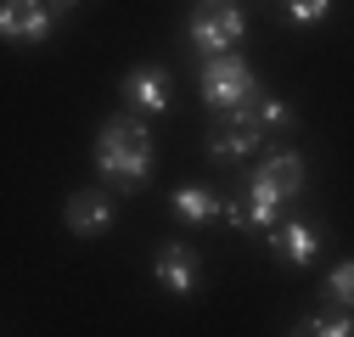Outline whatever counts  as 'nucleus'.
I'll list each match as a JSON object with an SVG mask.
<instances>
[{
  "instance_id": "nucleus-1",
  "label": "nucleus",
  "mask_w": 354,
  "mask_h": 337,
  "mask_svg": "<svg viewBox=\"0 0 354 337\" xmlns=\"http://www.w3.org/2000/svg\"><path fill=\"white\" fill-rule=\"evenodd\" d=\"M304 186V157L298 152H276L270 163H259L248 175V202H231L219 208V220L231 225H248V231H270L281 220V202H292Z\"/></svg>"
},
{
  "instance_id": "nucleus-2",
  "label": "nucleus",
  "mask_w": 354,
  "mask_h": 337,
  "mask_svg": "<svg viewBox=\"0 0 354 337\" xmlns=\"http://www.w3.org/2000/svg\"><path fill=\"white\" fill-rule=\"evenodd\" d=\"M96 168H102V180L129 191V186H141L152 175V135H147V124L136 113H113L102 124V135H96Z\"/></svg>"
},
{
  "instance_id": "nucleus-3",
  "label": "nucleus",
  "mask_w": 354,
  "mask_h": 337,
  "mask_svg": "<svg viewBox=\"0 0 354 337\" xmlns=\"http://www.w3.org/2000/svg\"><path fill=\"white\" fill-rule=\"evenodd\" d=\"M242 34H248V17L242 6H231V0H197V12H192V51L203 57H219V51H236L242 46Z\"/></svg>"
},
{
  "instance_id": "nucleus-4",
  "label": "nucleus",
  "mask_w": 354,
  "mask_h": 337,
  "mask_svg": "<svg viewBox=\"0 0 354 337\" xmlns=\"http://www.w3.org/2000/svg\"><path fill=\"white\" fill-rule=\"evenodd\" d=\"M203 102L214 107V113H225V107H236V102H248L259 84H253V73L231 57V51H219V57H203Z\"/></svg>"
},
{
  "instance_id": "nucleus-5",
  "label": "nucleus",
  "mask_w": 354,
  "mask_h": 337,
  "mask_svg": "<svg viewBox=\"0 0 354 337\" xmlns=\"http://www.w3.org/2000/svg\"><path fill=\"white\" fill-rule=\"evenodd\" d=\"M51 0H0V39H17V46H46L51 39Z\"/></svg>"
},
{
  "instance_id": "nucleus-6",
  "label": "nucleus",
  "mask_w": 354,
  "mask_h": 337,
  "mask_svg": "<svg viewBox=\"0 0 354 337\" xmlns=\"http://www.w3.org/2000/svg\"><path fill=\"white\" fill-rule=\"evenodd\" d=\"M270 247L281 253V259L292 264V270H304V264H315V253H321V231L309 225V220H276L270 231Z\"/></svg>"
},
{
  "instance_id": "nucleus-7",
  "label": "nucleus",
  "mask_w": 354,
  "mask_h": 337,
  "mask_svg": "<svg viewBox=\"0 0 354 337\" xmlns=\"http://www.w3.org/2000/svg\"><path fill=\"white\" fill-rule=\"evenodd\" d=\"M62 220H68L73 236H107V231H113V197H102V191H73L68 208H62Z\"/></svg>"
},
{
  "instance_id": "nucleus-8",
  "label": "nucleus",
  "mask_w": 354,
  "mask_h": 337,
  "mask_svg": "<svg viewBox=\"0 0 354 337\" xmlns=\"http://www.w3.org/2000/svg\"><path fill=\"white\" fill-rule=\"evenodd\" d=\"M225 124L208 135V157L214 163H242V157H253V146H259V124H248V118H231V113H219Z\"/></svg>"
},
{
  "instance_id": "nucleus-9",
  "label": "nucleus",
  "mask_w": 354,
  "mask_h": 337,
  "mask_svg": "<svg viewBox=\"0 0 354 337\" xmlns=\"http://www.w3.org/2000/svg\"><path fill=\"white\" fill-rule=\"evenodd\" d=\"M152 276L163 281V292H174V298H186V292H197V253H192L186 242L163 247L158 259H152Z\"/></svg>"
},
{
  "instance_id": "nucleus-10",
  "label": "nucleus",
  "mask_w": 354,
  "mask_h": 337,
  "mask_svg": "<svg viewBox=\"0 0 354 337\" xmlns=\"http://www.w3.org/2000/svg\"><path fill=\"white\" fill-rule=\"evenodd\" d=\"M124 102L136 113H163L169 107V73L163 68H136L124 79Z\"/></svg>"
},
{
  "instance_id": "nucleus-11",
  "label": "nucleus",
  "mask_w": 354,
  "mask_h": 337,
  "mask_svg": "<svg viewBox=\"0 0 354 337\" xmlns=\"http://www.w3.org/2000/svg\"><path fill=\"white\" fill-rule=\"evenodd\" d=\"M169 208H174L186 225H208V220H219V208H225V202H219L208 186H180V191L169 197Z\"/></svg>"
},
{
  "instance_id": "nucleus-12",
  "label": "nucleus",
  "mask_w": 354,
  "mask_h": 337,
  "mask_svg": "<svg viewBox=\"0 0 354 337\" xmlns=\"http://www.w3.org/2000/svg\"><path fill=\"white\" fill-rule=\"evenodd\" d=\"M332 0H287V23L292 28H309V23H326Z\"/></svg>"
},
{
  "instance_id": "nucleus-13",
  "label": "nucleus",
  "mask_w": 354,
  "mask_h": 337,
  "mask_svg": "<svg viewBox=\"0 0 354 337\" xmlns=\"http://www.w3.org/2000/svg\"><path fill=\"white\" fill-rule=\"evenodd\" d=\"M298 331H309V337H348V331H354V320L337 309V315H315V320H304Z\"/></svg>"
},
{
  "instance_id": "nucleus-14",
  "label": "nucleus",
  "mask_w": 354,
  "mask_h": 337,
  "mask_svg": "<svg viewBox=\"0 0 354 337\" xmlns=\"http://www.w3.org/2000/svg\"><path fill=\"white\" fill-rule=\"evenodd\" d=\"M326 292H332L337 304H348V298H354V264H348V259H343V264H332V276H326Z\"/></svg>"
},
{
  "instance_id": "nucleus-15",
  "label": "nucleus",
  "mask_w": 354,
  "mask_h": 337,
  "mask_svg": "<svg viewBox=\"0 0 354 337\" xmlns=\"http://www.w3.org/2000/svg\"><path fill=\"white\" fill-rule=\"evenodd\" d=\"M68 6H79V0H51V12H68Z\"/></svg>"
}]
</instances>
